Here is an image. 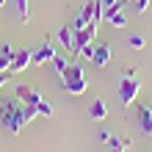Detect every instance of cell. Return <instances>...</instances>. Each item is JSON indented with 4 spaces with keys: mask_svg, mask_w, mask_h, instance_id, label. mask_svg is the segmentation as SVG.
I'll list each match as a JSON object with an SVG mask.
<instances>
[{
    "mask_svg": "<svg viewBox=\"0 0 152 152\" xmlns=\"http://www.w3.org/2000/svg\"><path fill=\"white\" fill-rule=\"evenodd\" d=\"M0 122H3V127L8 133H14V136L25 130V124H31L28 116H25V102L20 97H11V100L0 102Z\"/></svg>",
    "mask_w": 152,
    "mask_h": 152,
    "instance_id": "1",
    "label": "cell"
},
{
    "mask_svg": "<svg viewBox=\"0 0 152 152\" xmlns=\"http://www.w3.org/2000/svg\"><path fill=\"white\" fill-rule=\"evenodd\" d=\"M61 83H64V88H66L69 94H86V88H88L86 75H83V69H80L77 64H69L66 66V72L61 75Z\"/></svg>",
    "mask_w": 152,
    "mask_h": 152,
    "instance_id": "2",
    "label": "cell"
},
{
    "mask_svg": "<svg viewBox=\"0 0 152 152\" xmlns=\"http://www.w3.org/2000/svg\"><path fill=\"white\" fill-rule=\"evenodd\" d=\"M138 94H141V80L124 77L122 83H119V102L124 105V108H130V105L138 100Z\"/></svg>",
    "mask_w": 152,
    "mask_h": 152,
    "instance_id": "3",
    "label": "cell"
},
{
    "mask_svg": "<svg viewBox=\"0 0 152 152\" xmlns=\"http://www.w3.org/2000/svg\"><path fill=\"white\" fill-rule=\"evenodd\" d=\"M31 64H33V53H31V50H17V53H14V61H11V69H8V72L20 75V72H25Z\"/></svg>",
    "mask_w": 152,
    "mask_h": 152,
    "instance_id": "4",
    "label": "cell"
},
{
    "mask_svg": "<svg viewBox=\"0 0 152 152\" xmlns=\"http://www.w3.org/2000/svg\"><path fill=\"white\" fill-rule=\"evenodd\" d=\"M17 97H20L25 105H33V108H39V102L44 100L36 88H31V86H17Z\"/></svg>",
    "mask_w": 152,
    "mask_h": 152,
    "instance_id": "5",
    "label": "cell"
},
{
    "mask_svg": "<svg viewBox=\"0 0 152 152\" xmlns=\"http://www.w3.org/2000/svg\"><path fill=\"white\" fill-rule=\"evenodd\" d=\"M56 47L53 44H44V47H39V50H33V66H42V64H50L53 61V56H56Z\"/></svg>",
    "mask_w": 152,
    "mask_h": 152,
    "instance_id": "6",
    "label": "cell"
},
{
    "mask_svg": "<svg viewBox=\"0 0 152 152\" xmlns=\"http://www.w3.org/2000/svg\"><path fill=\"white\" fill-rule=\"evenodd\" d=\"M58 42L64 44L66 53H75V31L72 25H64V28H58Z\"/></svg>",
    "mask_w": 152,
    "mask_h": 152,
    "instance_id": "7",
    "label": "cell"
},
{
    "mask_svg": "<svg viewBox=\"0 0 152 152\" xmlns=\"http://www.w3.org/2000/svg\"><path fill=\"white\" fill-rule=\"evenodd\" d=\"M138 122H141V133L152 136V105H141L138 108Z\"/></svg>",
    "mask_w": 152,
    "mask_h": 152,
    "instance_id": "8",
    "label": "cell"
},
{
    "mask_svg": "<svg viewBox=\"0 0 152 152\" xmlns=\"http://www.w3.org/2000/svg\"><path fill=\"white\" fill-rule=\"evenodd\" d=\"M108 61H111V44H97V47H94V61H91V64H94V66H105Z\"/></svg>",
    "mask_w": 152,
    "mask_h": 152,
    "instance_id": "9",
    "label": "cell"
},
{
    "mask_svg": "<svg viewBox=\"0 0 152 152\" xmlns=\"http://www.w3.org/2000/svg\"><path fill=\"white\" fill-rule=\"evenodd\" d=\"M14 47L11 44H3V47H0V72H8V69H11V61H14Z\"/></svg>",
    "mask_w": 152,
    "mask_h": 152,
    "instance_id": "10",
    "label": "cell"
},
{
    "mask_svg": "<svg viewBox=\"0 0 152 152\" xmlns=\"http://www.w3.org/2000/svg\"><path fill=\"white\" fill-rule=\"evenodd\" d=\"M88 116L97 122H102V119H108V108H105V102L102 100H94L91 105H88Z\"/></svg>",
    "mask_w": 152,
    "mask_h": 152,
    "instance_id": "11",
    "label": "cell"
},
{
    "mask_svg": "<svg viewBox=\"0 0 152 152\" xmlns=\"http://www.w3.org/2000/svg\"><path fill=\"white\" fill-rule=\"evenodd\" d=\"M14 3H17V11H20V20L28 22V20H31V6H28V0H14Z\"/></svg>",
    "mask_w": 152,
    "mask_h": 152,
    "instance_id": "12",
    "label": "cell"
},
{
    "mask_svg": "<svg viewBox=\"0 0 152 152\" xmlns=\"http://www.w3.org/2000/svg\"><path fill=\"white\" fill-rule=\"evenodd\" d=\"M53 66H56V72H58V75H64V72H66V66H69V61L61 56V53H56V56H53Z\"/></svg>",
    "mask_w": 152,
    "mask_h": 152,
    "instance_id": "13",
    "label": "cell"
},
{
    "mask_svg": "<svg viewBox=\"0 0 152 152\" xmlns=\"http://www.w3.org/2000/svg\"><path fill=\"white\" fill-rule=\"evenodd\" d=\"M36 111H39V116H53V105H50L47 100H42V102H39V108H36Z\"/></svg>",
    "mask_w": 152,
    "mask_h": 152,
    "instance_id": "14",
    "label": "cell"
},
{
    "mask_svg": "<svg viewBox=\"0 0 152 152\" xmlns=\"http://www.w3.org/2000/svg\"><path fill=\"white\" fill-rule=\"evenodd\" d=\"M77 56H80V58H86V61H94V44H88V47H83V50L77 53Z\"/></svg>",
    "mask_w": 152,
    "mask_h": 152,
    "instance_id": "15",
    "label": "cell"
},
{
    "mask_svg": "<svg viewBox=\"0 0 152 152\" xmlns=\"http://www.w3.org/2000/svg\"><path fill=\"white\" fill-rule=\"evenodd\" d=\"M144 44H147V39H144V36H130V47L144 50Z\"/></svg>",
    "mask_w": 152,
    "mask_h": 152,
    "instance_id": "16",
    "label": "cell"
},
{
    "mask_svg": "<svg viewBox=\"0 0 152 152\" xmlns=\"http://www.w3.org/2000/svg\"><path fill=\"white\" fill-rule=\"evenodd\" d=\"M133 6H136V11H138V14H144L147 8H149V0H133Z\"/></svg>",
    "mask_w": 152,
    "mask_h": 152,
    "instance_id": "17",
    "label": "cell"
},
{
    "mask_svg": "<svg viewBox=\"0 0 152 152\" xmlns=\"http://www.w3.org/2000/svg\"><path fill=\"white\" fill-rule=\"evenodd\" d=\"M6 80H8V72H0V88L6 86Z\"/></svg>",
    "mask_w": 152,
    "mask_h": 152,
    "instance_id": "18",
    "label": "cell"
},
{
    "mask_svg": "<svg viewBox=\"0 0 152 152\" xmlns=\"http://www.w3.org/2000/svg\"><path fill=\"white\" fill-rule=\"evenodd\" d=\"M3 6H6V0H0V8H3Z\"/></svg>",
    "mask_w": 152,
    "mask_h": 152,
    "instance_id": "19",
    "label": "cell"
},
{
    "mask_svg": "<svg viewBox=\"0 0 152 152\" xmlns=\"http://www.w3.org/2000/svg\"><path fill=\"white\" fill-rule=\"evenodd\" d=\"M111 152H124V149H111Z\"/></svg>",
    "mask_w": 152,
    "mask_h": 152,
    "instance_id": "20",
    "label": "cell"
},
{
    "mask_svg": "<svg viewBox=\"0 0 152 152\" xmlns=\"http://www.w3.org/2000/svg\"><path fill=\"white\" fill-rule=\"evenodd\" d=\"M127 3H133V0H127Z\"/></svg>",
    "mask_w": 152,
    "mask_h": 152,
    "instance_id": "21",
    "label": "cell"
}]
</instances>
